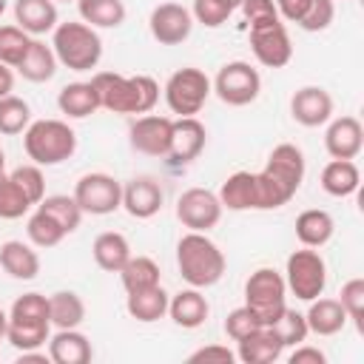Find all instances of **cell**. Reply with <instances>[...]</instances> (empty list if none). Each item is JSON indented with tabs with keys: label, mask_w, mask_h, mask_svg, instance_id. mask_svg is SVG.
<instances>
[{
	"label": "cell",
	"mask_w": 364,
	"mask_h": 364,
	"mask_svg": "<svg viewBox=\"0 0 364 364\" xmlns=\"http://www.w3.org/2000/svg\"><path fill=\"white\" fill-rule=\"evenodd\" d=\"M304 182V154L293 142L270 151L264 168L256 173V210H276L287 205Z\"/></svg>",
	"instance_id": "1"
},
{
	"label": "cell",
	"mask_w": 364,
	"mask_h": 364,
	"mask_svg": "<svg viewBox=\"0 0 364 364\" xmlns=\"http://www.w3.org/2000/svg\"><path fill=\"white\" fill-rule=\"evenodd\" d=\"M100 108L111 114H151L154 105L159 102V82L148 74L136 77H122L114 71H100L91 77Z\"/></svg>",
	"instance_id": "2"
},
{
	"label": "cell",
	"mask_w": 364,
	"mask_h": 364,
	"mask_svg": "<svg viewBox=\"0 0 364 364\" xmlns=\"http://www.w3.org/2000/svg\"><path fill=\"white\" fill-rule=\"evenodd\" d=\"M176 267H179V276L191 287L202 290V287H213L225 276L228 259L208 233L188 230L176 242Z\"/></svg>",
	"instance_id": "3"
},
{
	"label": "cell",
	"mask_w": 364,
	"mask_h": 364,
	"mask_svg": "<svg viewBox=\"0 0 364 364\" xmlns=\"http://www.w3.org/2000/svg\"><path fill=\"white\" fill-rule=\"evenodd\" d=\"M51 336V318H48V296L43 293H23L14 299L9 310V327L6 341L17 350H40Z\"/></svg>",
	"instance_id": "4"
},
{
	"label": "cell",
	"mask_w": 364,
	"mask_h": 364,
	"mask_svg": "<svg viewBox=\"0 0 364 364\" xmlns=\"http://www.w3.org/2000/svg\"><path fill=\"white\" fill-rule=\"evenodd\" d=\"M23 148L34 165L51 168V165H60L74 156L77 134L63 119H34L23 131Z\"/></svg>",
	"instance_id": "5"
},
{
	"label": "cell",
	"mask_w": 364,
	"mask_h": 364,
	"mask_svg": "<svg viewBox=\"0 0 364 364\" xmlns=\"http://www.w3.org/2000/svg\"><path fill=\"white\" fill-rule=\"evenodd\" d=\"M51 48L60 65L71 68V71H91L97 68L100 57H102V40L97 34V28H91L88 23H57L54 37H51Z\"/></svg>",
	"instance_id": "6"
},
{
	"label": "cell",
	"mask_w": 364,
	"mask_h": 364,
	"mask_svg": "<svg viewBox=\"0 0 364 364\" xmlns=\"http://www.w3.org/2000/svg\"><path fill=\"white\" fill-rule=\"evenodd\" d=\"M245 307L262 321L273 324L287 307V284L284 276L273 267H259L245 282Z\"/></svg>",
	"instance_id": "7"
},
{
	"label": "cell",
	"mask_w": 364,
	"mask_h": 364,
	"mask_svg": "<svg viewBox=\"0 0 364 364\" xmlns=\"http://www.w3.org/2000/svg\"><path fill=\"white\" fill-rule=\"evenodd\" d=\"M284 284L287 290L301 299V301H313L324 293L327 287V262L316 247H301L293 250L287 256V267H284Z\"/></svg>",
	"instance_id": "8"
},
{
	"label": "cell",
	"mask_w": 364,
	"mask_h": 364,
	"mask_svg": "<svg viewBox=\"0 0 364 364\" xmlns=\"http://www.w3.org/2000/svg\"><path fill=\"white\" fill-rule=\"evenodd\" d=\"M210 80L202 68H193V65H185L179 71H173L165 82V102L171 108V114L176 117H196L208 97H210Z\"/></svg>",
	"instance_id": "9"
},
{
	"label": "cell",
	"mask_w": 364,
	"mask_h": 364,
	"mask_svg": "<svg viewBox=\"0 0 364 364\" xmlns=\"http://www.w3.org/2000/svg\"><path fill=\"white\" fill-rule=\"evenodd\" d=\"M210 88L216 91V97L225 102V105H233V108H242V105H250L256 102L259 91H262V77L259 71L245 63V60H230L219 68L216 80L210 82Z\"/></svg>",
	"instance_id": "10"
},
{
	"label": "cell",
	"mask_w": 364,
	"mask_h": 364,
	"mask_svg": "<svg viewBox=\"0 0 364 364\" xmlns=\"http://www.w3.org/2000/svg\"><path fill=\"white\" fill-rule=\"evenodd\" d=\"M71 196L77 199L80 210L91 216H108L122 208V185L111 173H102V171L82 173Z\"/></svg>",
	"instance_id": "11"
},
{
	"label": "cell",
	"mask_w": 364,
	"mask_h": 364,
	"mask_svg": "<svg viewBox=\"0 0 364 364\" xmlns=\"http://www.w3.org/2000/svg\"><path fill=\"white\" fill-rule=\"evenodd\" d=\"M250 51L264 68H284L293 60V43L282 17L250 23Z\"/></svg>",
	"instance_id": "12"
},
{
	"label": "cell",
	"mask_w": 364,
	"mask_h": 364,
	"mask_svg": "<svg viewBox=\"0 0 364 364\" xmlns=\"http://www.w3.org/2000/svg\"><path fill=\"white\" fill-rule=\"evenodd\" d=\"M222 202L213 191L208 188H188L182 191V196L176 199V219L188 228V230H199L208 233L210 228L219 225L222 219Z\"/></svg>",
	"instance_id": "13"
},
{
	"label": "cell",
	"mask_w": 364,
	"mask_h": 364,
	"mask_svg": "<svg viewBox=\"0 0 364 364\" xmlns=\"http://www.w3.org/2000/svg\"><path fill=\"white\" fill-rule=\"evenodd\" d=\"M171 134H173V119L159 117V114H142L131 122L128 128V142L136 154L145 156H168L171 151Z\"/></svg>",
	"instance_id": "14"
},
{
	"label": "cell",
	"mask_w": 364,
	"mask_h": 364,
	"mask_svg": "<svg viewBox=\"0 0 364 364\" xmlns=\"http://www.w3.org/2000/svg\"><path fill=\"white\" fill-rule=\"evenodd\" d=\"M148 28L159 46H179L193 31V14L182 3H159L148 17Z\"/></svg>",
	"instance_id": "15"
},
{
	"label": "cell",
	"mask_w": 364,
	"mask_h": 364,
	"mask_svg": "<svg viewBox=\"0 0 364 364\" xmlns=\"http://www.w3.org/2000/svg\"><path fill=\"white\" fill-rule=\"evenodd\" d=\"M282 20L304 31H324L336 17V0H273Z\"/></svg>",
	"instance_id": "16"
},
{
	"label": "cell",
	"mask_w": 364,
	"mask_h": 364,
	"mask_svg": "<svg viewBox=\"0 0 364 364\" xmlns=\"http://www.w3.org/2000/svg\"><path fill=\"white\" fill-rule=\"evenodd\" d=\"M290 114L304 128H318L333 117V97L321 85H304L290 97Z\"/></svg>",
	"instance_id": "17"
},
{
	"label": "cell",
	"mask_w": 364,
	"mask_h": 364,
	"mask_svg": "<svg viewBox=\"0 0 364 364\" xmlns=\"http://www.w3.org/2000/svg\"><path fill=\"white\" fill-rule=\"evenodd\" d=\"M324 148L333 159H355L364 148V125L358 122V117L344 114L330 119L324 131Z\"/></svg>",
	"instance_id": "18"
},
{
	"label": "cell",
	"mask_w": 364,
	"mask_h": 364,
	"mask_svg": "<svg viewBox=\"0 0 364 364\" xmlns=\"http://www.w3.org/2000/svg\"><path fill=\"white\" fill-rule=\"evenodd\" d=\"M165 193L156 179L151 176H134L128 185H122V208L134 219H151L162 210Z\"/></svg>",
	"instance_id": "19"
},
{
	"label": "cell",
	"mask_w": 364,
	"mask_h": 364,
	"mask_svg": "<svg viewBox=\"0 0 364 364\" xmlns=\"http://www.w3.org/2000/svg\"><path fill=\"white\" fill-rule=\"evenodd\" d=\"M208 142V131L196 117H176L173 119V134H171V151L168 156L176 165H188L193 162Z\"/></svg>",
	"instance_id": "20"
},
{
	"label": "cell",
	"mask_w": 364,
	"mask_h": 364,
	"mask_svg": "<svg viewBox=\"0 0 364 364\" xmlns=\"http://www.w3.org/2000/svg\"><path fill=\"white\" fill-rule=\"evenodd\" d=\"M236 358L242 364H273L282 358L284 353V344L279 338V333L270 327V324H262L256 327L253 333H247L245 338L236 341Z\"/></svg>",
	"instance_id": "21"
},
{
	"label": "cell",
	"mask_w": 364,
	"mask_h": 364,
	"mask_svg": "<svg viewBox=\"0 0 364 364\" xmlns=\"http://www.w3.org/2000/svg\"><path fill=\"white\" fill-rule=\"evenodd\" d=\"M168 316L176 327L182 330H196L208 321L210 316V304L208 299L202 296L199 287H188V290H179L176 296L168 299Z\"/></svg>",
	"instance_id": "22"
},
{
	"label": "cell",
	"mask_w": 364,
	"mask_h": 364,
	"mask_svg": "<svg viewBox=\"0 0 364 364\" xmlns=\"http://www.w3.org/2000/svg\"><path fill=\"white\" fill-rule=\"evenodd\" d=\"M14 23L31 37L48 34L60 23L57 6L54 0H14Z\"/></svg>",
	"instance_id": "23"
},
{
	"label": "cell",
	"mask_w": 364,
	"mask_h": 364,
	"mask_svg": "<svg viewBox=\"0 0 364 364\" xmlns=\"http://www.w3.org/2000/svg\"><path fill=\"white\" fill-rule=\"evenodd\" d=\"M91 355H94L91 341L77 327L57 330L54 336H48V358L54 364H88Z\"/></svg>",
	"instance_id": "24"
},
{
	"label": "cell",
	"mask_w": 364,
	"mask_h": 364,
	"mask_svg": "<svg viewBox=\"0 0 364 364\" xmlns=\"http://www.w3.org/2000/svg\"><path fill=\"white\" fill-rule=\"evenodd\" d=\"M0 267L17 282H31L40 273V256L31 245L20 239H9L0 245Z\"/></svg>",
	"instance_id": "25"
},
{
	"label": "cell",
	"mask_w": 364,
	"mask_h": 364,
	"mask_svg": "<svg viewBox=\"0 0 364 364\" xmlns=\"http://www.w3.org/2000/svg\"><path fill=\"white\" fill-rule=\"evenodd\" d=\"M57 108H60V114H65L71 119H85L94 111H100V97H97L94 82L88 80V82L63 85L60 94H57Z\"/></svg>",
	"instance_id": "26"
},
{
	"label": "cell",
	"mask_w": 364,
	"mask_h": 364,
	"mask_svg": "<svg viewBox=\"0 0 364 364\" xmlns=\"http://www.w3.org/2000/svg\"><path fill=\"white\" fill-rule=\"evenodd\" d=\"M336 233V222L321 208H307L296 216V239L304 247H324Z\"/></svg>",
	"instance_id": "27"
},
{
	"label": "cell",
	"mask_w": 364,
	"mask_h": 364,
	"mask_svg": "<svg viewBox=\"0 0 364 364\" xmlns=\"http://www.w3.org/2000/svg\"><path fill=\"white\" fill-rule=\"evenodd\" d=\"M168 293L162 284H154V287H145V290H134L128 293L125 299V310L131 318L142 321V324H154L159 321L165 313H168Z\"/></svg>",
	"instance_id": "28"
},
{
	"label": "cell",
	"mask_w": 364,
	"mask_h": 364,
	"mask_svg": "<svg viewBox=\"0 0 364 364\" xmlns=\"http://www.w3.org/2000/svg\"><path fill=\"white\" fill-rule=\"evenodd\" d=\"M304 321H307V330L316 333V336H336L344 330L347 324V313L341 307L338 299H313L310 301V310L304 313Z\"/></svg>",
	"instance_id": "29"
},
{
	"label": "cell",
	"mask_w": 364,
	"mask_h": 364,
	"mask_svg": "<svg viewBox=\"0 0 364 364\" xmlns=\"http://www.w3.org/2000/svg\"><path fill=\"white\" fill-rule=\"evenodd\" d=\"M57 57H54V48L46 46L40 37H31V46L26 51V57L20 60L17 65V74L28 82H48L54 74H57Z\"/></svg>",
	"instance_id": "30"
},
{
	"label": "cell",
	"mask_w": 364,
	"mask_h": 364,
	"mask_svg": "<svg viewBox=\"0 0 364 364\" xmlns=\"http://www.w3.org/2000/svg\"><path fill=\"white\" fill-rule=\"evenodd\" d=\"M219 202L228 210H256V173L236 171L219 188Z\"/></svg>",
	"instance_id": "31"
},
{
	"label": "cell",
	"mask_w": 364,
	"mask_h": 364,
	"mask_svg": "<svg viewBox=\"0 0 364 364\" xmlns=\"http://www.w3.org/2000/svg\"><path fill=\"white\" fill-rule=\"evenodd\" d=\"M361 185V171L353 159H330L321 171V188L330 196H353Z\"/></svg>",
	"instance_id": "32"
},
{
	"label": "cell",
	"mask_w": 364,
	"mask_h": 364,
	"mask_svg": "<svg viewBox=\"0 0 364 364\" xmlns=\"http://www.w3.org/2000/svg\"><path fill=\"white\" fill-rule=\"evenodd\" d=\"M91 253H94V262L97 267H102L105 273H119L122 264L131 259V245L122 233L117 230H105L94 239L91 245Z\"/></svg>",
	"instance_id": "33"
},
{
	"label": "cell",
	"mask_w": 364,
	"mask_h": 364,
	"mask_svg": "<svg viewBox=\"0 0 364 364\" xmlns=\"http://www.w3.org/2000/svg\"><path fill=\"white\" fill-rule=\"evenodd\" d=\"M48 318H51V327L57 330L80 327L85 318V304L74 290H57L48 296Z\"/></svg>",
	"instance_id": "34"
},
{
	"label": "cell",
	"mask_w": 364,
	"mask_h": 364,
	"mask_svg": "<svg viewBox=\"0 0 364 364\" xmlns=\"http://www.w3.org/2000/svg\"><path fill=\"white\" fill-rule=\"evenodd\" d=\"M82 23L91 28H117L125 23V3L122 0H77Z\"/></svg>",
	"instance_id": "35"
},
{
	"label": "cell",
	"mask_w": 364,
	"mask_h": 364,
	"mask_svg": "<svg viewBox=\"0 0 364 364\" xmlns=\"http://www.w3.org/2000/svg\"><path fill=\"white\" fill-rule=\"evenodd\" d=\"M119 282H122L125 293L162 284V282H159V264H156L151 256H131V259L122 264V270H119Z\"/></svg>",
	"instance_id": "36"
},
{
	"label": "cell",
	"mask_w": 364,
	"mask_h": 364,
	"mask_svg": "<svg viewBox=\"0 0 364 364\" xmlns=\"http://www.w3.org/2000/svg\"><path fill=\"white\" fill-rule=\"evenodd\" d=\"M40 210H46L63 230H65V236L68 233H74L77 228H80V222H82V210H80V205H77V199L74 196H65V193H54V196H43V202L37 205Z\"/></svg>",
	"instance_id": "37"
},
{
	"label": "cell",
	"mask_w": 364,
	"mask_h": 364,
	"mask_svg": "<svg viewBox=\"0 0 364 364\" xmlns=\"http://www.w3.org/2000/svg\"><path fill=\"white\" fill-rule=\"evenodd\" d=\"M28 122H31V108L23 97H14V94L0 97V134L17 136L28 128Z\"/></svg>",
	"instance_id": "38"
},
{
	"label": "cell",
	"mask_w": 364,
	"mask_h": 364,
	"mask_svg": "<svg viewBox=\"0 0 364 364\" xmlns=\"http://www.w3.org/2000/svg\"><path fill=\"white\" fill-rule=\"evenodd\" d=\"M26 233H28V239H31L34 247H54V245H60V242L65 239V230H63L46 210H40V208L28 216Z\"/></svg>",
	"instance_id": "39"
},
{
	"label": "cell",
	"mask_w": 364,
	"mask_h": 364,
	"mask_svg": "<svg viewBox=\"0 0 364 364\" xmlns=\"http://www.w3.org/2000/svg\"><path fill=\"white\" fill-rule=\"evenodd\" d=\"M31 46V34H26L17 23L14 26H0V63L17 68L20 60L26 57Z\"/></svg>",
	"instance_id": "40"
},
{
	"label": "cell",
	"mask_w": 364,
	"mask_h": 364,
	"mask_svg": "<svg viewBox=\"0 0 364 364\" xmlns=\"http://www.w3.org/2000/svg\"><path fill=\"white\" fill-rule=\"evenodd\" d=\"M242 6V0H193V20L202 23L205 28H219L228 23V17Z\"/></svg>",
	"instance_id": "41"
},
{
	"label": "cell",
	"mask_w": 364,
	"mask_h": 364,
	"mask_svg": "<svg viewBox=\"0 0 364 364\" xmlns=\"http://www.w3.org/2000/svg\"><path fill=\"white\" fill-rule=\"evenodd\" d=\"M270 327L279 333V338H282L284 350H287V347L301 344V341L310 336L307 321H304V313H299V310H293V307H284V310H282V316H279Z\"/></svg>",
	"instance_id": "42"
},
{
	"label": "cell",
	"mask_w": 364,
	"mask_h": 364,
	"mask_svg": "<svg viewBox=\"0 0 364 364\" xmlns=\"http://www.w3.org/2000/svg\"><path fill=\"white\" fill-rule=\"evenodd\" d=\"M31 208L28 196L20 191V185L6 173L0 179V219H20Z\"/></svg>",
	"instance_id": "43"
},
{
	"label": "cell",
	"mask_w": 364,
	"mask_h": 364,
	"mask_svg": "<svg viewBox=\"0 0 364 364\" xmlns=\"http://www.w3.org/2000/svg\"><path fill=\"white\" fill-rule=\"evenodd\" d=\"M338 301L347 313V318L355 324V330L361 333L364 330V279L355 276L350 282L341 284V293H338Z\"/></svg>",
	"instance_id": "44"
},
{
	"label": "cell",
	"mask_w": 364,
	"mask_h": 364,
	"mask_svg": "<svg viewBox=\"0 0 364 364\" xmlns=\"http://www.w3.org/2000/svg\"><path fill=\"white\" fill-rule=\"evenodd\" d=\"M9 176L20 185V191L28 196L31 205H40L43 202V196H46V176H43L40 165H34V162L31 165H17Z\"/></svg>",
	"instance_id": "45"
},
{
	"label": "cell",
	"mask_w": 364,
	"mask_h": 364,
	"mask_svg": "<svg viewBox=\"0 0 364 364\" xmlns=\"http://www.w3.org/2000/svg\"><path fill=\"white\" fill-rule=\"evenodd\" d=\"M256 327H262V321L242 304V307H236V310H230L228 313V318H225V333H228V338H233V341H239V338H245L247 333H253Z\"/></svg>",
	"instance_id": "46"
},
{
	"label": "cell",
	"mask_w": 364,
	"mask_h": 364,
	"mask_svg": "<svg viewBox=\"0 0 364 364\" xmlns=\"http://www.w3.org/2000/svg\"><path fill=\"white\" fill-rule=\"evenodd\" d=\"M188 361H216V364H233L236 361V353L228 350L225 344H208V347H199L188 355Z\"/></svg>",
	"instance_id": "47"
},
{
	"label": "cell",
	"mask_w": 364,
	"mask_h": 364,
	"mask_svg": "<svg viewBox=\"0 0 364 364\" xmlns=\"http://www.w3.org/2000/svg\"><path fill=\"white\" fill-rule=\"evenodd\" d=\"M239 9L245 11V20H247V23H259V20H273V17H279L273 0H242Z\"/></svg>",
	"instance_id": "48"
},
{
	"label": "cell",
	"mask_w": 364,
	"mask_h": 364,
	"mask_svg": "<svg viewBox=\"0 0 364 364\" xmlns=\"http://www.w3.org/2000/svg\"><path fill=\"white\" fill-rule=\"evenodd\" d=\"M290 364H327V355H324V350H318V347H310V344H296L293 347V353H290V358H287Z\"/></svg>",
	"instance_id": "49"
},
{
	"label": "cell",
	"mask_w": 364,
	"mask_h": 364,
	"mask_svg": "<svg viewBox=\"0 0 364 364\" xmlns=\"http://www.w3.org/2000/svg\"><path fill=\"white\" fill-rule=\"evenodd\" d=\"M14 91V68L0 63V97H9Z\"/></svg>",
	"instance_id": "50"
},
{
	"label": "cell",
	"mask_w": 364,
	"mask_h": 364,
	"mask_svg": "<svg viewBox=\"0 0 364 364\" xmlns=\"http://www.w3.org/2000/svg\"><path fill=\"white\" fill-rule=\"evenodd\" d=\"M48 361L51 358L46 353H40V350H26V353L17 355V364H48Z\"/></svg>",
	"instance_id": "51"
},
{
	"label": "cell",
	"mask_w": 364,
	"mask_h": 364,
	"mask_svg": "<svg viewBox=\"0 0 364 364\" xmlns=\"http://www.w3.org/2000/svg\"><path fill=\"white\" fill-rule=\"evenodd\" d=\"M6 327H9V313H6V310H0V341L6 338Z\"/></svg>",
	"instance_id": "52"
},
{
	"label": "cell",
	"mask_w": 364,
	"mask_h": 364,
	"mask_svg": "<svg viewBox=\"0 0 364 364\" xmlns=\"http://www.w3.org/2000/svg\"><path fill=\"white\" fill-rule=\"evenodd\" d=\"M6 176V154H3V148H0V179Z\"/></svg>",
	"instance_id": "53"
},
{
	"label": "cell",
	"mask_w": 364,
	"mask_h": 364,
	"mask_svg": "<svg viewBox=\"0 0 364 364\" xmlns=\"http://www.w3.org/2000/svg\"><path fill=\"white\" fill-rule=\"evenodd\" d=\"M3 11H6V0H0V17H3Z\"/></svg>",
	"instance_id": "54"
},
{
	"label": "cell",
	"mask_w": 364,
	"mask_h": 364,
	"mask_svg": "<svg viewBox=\"0 0 364 364\" xmlns=\"http://www.w3.org/2000/svg\"><path fill=\"white\" fill-rule=\"evenodd\" d=\"M54 3H71V0H54Z\"/></svg>",
	"instance_id": "55"
}]
</instances>
